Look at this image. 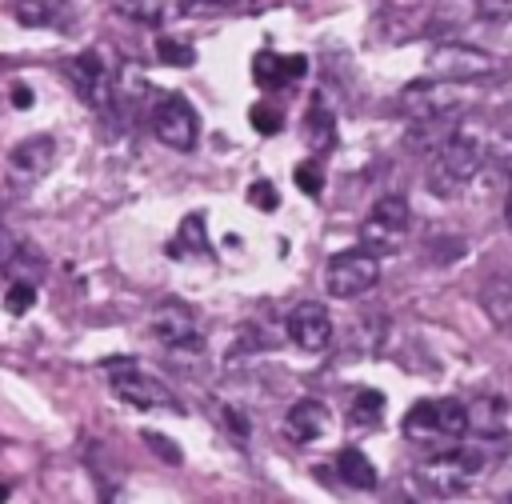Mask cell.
<instances>
[{
    "label": "cell",
    "mask_w": 512,
    "mask_h": 504,
    "mask_svg": "<svg viewBox=\"0 0 512 504\" xmlns=\"http://www.w3.org/2000/svg\"><path fill=\"white\" fill-rule=\"evenodd\" d=\"M480 160H484V148L476 136H464V132H448L436 152H432V164H428V188L436 196H456L476 172H480Z\"/></svg>",
    "instance_id": "6da1fadb"
},
{
    "label": "cell",
    "mask_w": 512,
    "mask_h": 504,
    "mask_svg": "<svg viewBox=\"0 0 512 504\" xmlns=\"http://www.w3.org/2000/svg\"><path fill=\"white\" fill-rule=\"evenodd\" d=\"M472 428V412L464 400H452V396H440V400H420L408 408L404 416V436L408 440H420V444H432V440H456Z\"/></svg>",
    "instance_id": "7a4b0ae2"
},
{
    "label": "cell",
    "mask_w": 512,
    "mask_h": 504,
    "mask_svg": "<svg viewBox=\"0 0 512 504\" xmlns=\"http://www.w3.org/2000/svg\"><path fill=\"white\" fill-rule=\"evenodd\" d=\"M104 372H108V384H112L116 400H124V404H132V408H168V412H180L176 396H172L156 376H148L136 360L112 356V360H104Z\"/></svg>",
    "instance_id": "3957f363"
},
{
    "label": "cell",
    "mask_w": 512,
    "mask_h": 504,
    "mask_svg": "<svg viewBox=\"0 0 512 504\" xmlns=\"http://www.w3.org/2000/svg\"><path fill=\"white\" fill-rule=\"evenodd\" d=\"M484 468V456L476 448H448V452H436L432 460H424L416 468V476L436 492V496H456L472 484V476Z\"/></svg>",
    "instance_id": "277c9868"
},
{
    "label": "cell",
    "mask_w": 512,
    "mask_h": 504,
    "mask_svg": "<svg viewBox=\"0 0 512 504\" xmlns=\"http://www.w3.org/2000/svg\"><path fill=\"white\" fill-rule=\"evenodd\" d=\"M380 280V260L372 248H348V252H336L328 260V272H324V284L336 300H352V296H364L372 284Z\"/></svg>",
    "instance_id": "5b68a950"
},
{
    "label": "cell",
    "mask_w": 512,
    "mask_h": 504,
    "mask_svg": "<svg viewBox=\"0 0 512 504\" xmlns=\"http://www.w3.org/2000/svg\"><path fill=\"white\" fill-rule=\"evenodd\" d=\"M152 128H156V140L168 144L172 152H192L196 140H200V116L196 108L184 100V96H164L152 112Z\"/></svg>",
    "instance_id": "8992f818"
},
{
    "label": "cell",
    "mask_w": 512,
    "mask_h": 504,
    "mask_svg": "<svg viewBox=\"0 0 512 504\" xmlns=\"http://www.w3.org/2000/svg\"><path fill=\"white\" fill-rule=\"evenodd\" d=\"M404 232H408V200L404 196H380L372 204V216L360 228V240L372 252H392Z\"/></svg>",
    "instance_id": "52a82bcc"
},
{
    "label": "cell",
    "mask_w": 512,
    "mask_h": 504,
    "mask_svg": "<svg viewBox=\"0 0 512 504\" xmlns=\"http://www.w3.org/2000/svg\"><path fill=\"white\" fill-rule=\"evenodd\" d=\"M72 88L80 92V100L92 108V112H108L112 108V76H108V64L100 52H80L64 64Z\"/></svg>",
    "instance_id": "ba28073f"
},
{
    "label": "cell",
    "mask_w": 512,
    "mask_h": 504,
    "mask_svg": "<svg viewBox=\"0 0 512 504\" xmlns=\"http://www.w3.org/2000/svg\"><path fill=\"white\" fill-rule=\"evenodd\" d=\"M148 332L168 352H200L204 348V336H200V328L184 304H160L148 320Z\"/></svg>",
    "instance_id": "9c48e42d"
},
{
    "label": "cell",
    "mask_w": 512,
    "mask_h": 504,
    "mask_svg": "<svg viewBox=\"0 0 512 504\" xmlns=\"http://www.w3.org/2000/svg\"><path fill=\"white\" fill-rule=\"evenodd\" d=\"M288 336L300 352H324L332 344V316L324 304L304 300L288 312Z\"/></svg>",
    "instance_id": "30bf717a"
},
{
    "label": "cell",
    "mask_w": 512,
    "mask_h": 504,
    "mask_svg": "<svg viewBox=\"0 0 512 504\" xmlns=\"http://www.w3.org/2000/svg\"><path fill=\"white\" fill-rule=\"evenodd\" d=\"M304 72H308L304 56H280V52H256L252 56V80L260 88H284Z\"/></svg>",
    "instance_id": "8fae6325"
},
{
    "label": "cell",
    "mask_w": 512,
    "mask_h": 504,
    "mask_svg": "<svg viewBox=\"0 0 512 504\" xmlns=\"http://www.w3.org/2000/svg\"><path fill=\"white\" fill-rule=\"evenodd\" d=\"M52 160H56L52 136H28V140H20V144L12 148V156H8L12 172L24 176V180H40V176L52 168Z\"/></svg>",
    "instance_id": "7c38bea8"
},
{
    "label": "cell",
    "mask_w": 512,
    "mask_h": 504,
    "mask_svg": "<svg viewBox=\"0 0 512 504\" xmlns=\"http://www.w3.org/2000/svg\"><path fill=\"white\" fill-rule=\"evenodd\" d=\"M284 432H288V440H296V444L320 440V436L328 432V408H324L320 400H300V404H292L288 416H284Z\"/></svg>",
    "instance_id": "4fadbf2b"
},
{
    "label": "cell",
    "mask_w": 512,
    "mask_h": 504,
    "mask_svg": "<svg viewBox=\"0 0 512 504\" xmlns=\"http://www.w3.org/2000/svg\"><path fill=\"white\" fill-rule=\"evenodd\" d=\"M336 472H340V480L348 488H376V468L360 448H344L336 456Z\"/></svg>",
    "instance_id": "5bb4252c"
},
{
    "label": "cell",
    "mask_w": 512,
    "mask_h": 504,
    "mask_svg": "<svg viewBox=\"0 0 512 504\" xmlns=\"http://www.w3.org/2000/svg\"><path fill=\"white\" fill-rule=\"evenodd\" d=\"M484 308L496 324H512V276H496L484 288Z\"/></svg>",
    "instance_id": "9a60e30c"
},
{
    "label": "cell",
    "mask_w": 512,
    "mask_h": 504,
    "mask_svg": "<svg viewBox=\"0 0 512 504\" xmlns=\"http://www.w3.org/2000/svg\"><path fill=\"white\" fill-rule=\"evenodd\" d=\"M380 416H384V396H380L376 388H360V392L352 396L348 420H352V424H360V428H368V424H376Z\"/></svg>",
    "instance_id": "2e32d148"
},
{
    "label": "cell",
    "mask_w": 512,
    "mask_h": 504,
    "mask_svg": "<svg viewBox=\"0 0 512 504\" xmlns=\"http://www.w3.org/2000/svg\"><path fill=\"white\" fill-rule=\"evenodd\" d=\"M308 136H312V144H316V148H332V140H336L332 112L320 104V96L312 100V112H308Z\"/></svg>",
    "instance_id": "e0dca14e"
},
{
    "label": "cell",
    "mask_w": 512,
    "mask_h": 504,
    "mask_svg": "<svg viewBox=\"0 0 512 504\" xmlns=\"http://www.w3.org/2000/svg\"><path fill=\"white\" fill-rule=\"evenodd\" d=\"M240 0H176V12L180 16H220L228 8H236Z\"/></svg>",
    "instance_id": "ac0fdd59"
},
{
    "label": "cell",
    "mask_w": 512,
    "mask_h": 504,
    "mask_svg": "<svg viewBox=\"0 0 512 504\" xmlns=\"http://www.w3.org/2000/svg\"><path fill=\"white\" fill-rule=\"evenodd\" d=\"M32 300H36V288H32V280H12L8 284V296H4V304H8V312H28L32 308Z\"/></svg>",
    "instance_id": "d6986e66"
},
{
    "label": "cell",
    "mask_w": 512,
    "mask_h": 504,
    "mask_svg": "<svg viewBox=\"0 0 512 504\" xmlns=\"http://www.w3.org/2000/svg\"><path fill=\"white\" fill-rule=\"evenodd\" d=\"M296 188H300V192H308V196H320V188H324V172H320V164H316V160L296 164Z\"/></svg>",
    "instance_id": "ffe728a7"
},
{
    "label": "cell",
    "mask_w": 512,
    "mask_h": 504,
    "mask_svg": "<svg viewBox=\"0 0 512 504\" xmlns=\"http://www.w3.org/2000/svg\"><path fill=\"white\" fill-rule=\"evenodd\" d=\"M16 20H20V24H36V28L52 24L48 4H40V0H20V4H16Z\"/></svg>",
    "instance_id": "44dd1931"
},
{
    "label": "cell",
    "mask_w": 512,
    "mask_h": 504,
    "mask_svg": "<svg viewBox=\"0 0 512 504\" xmlns=\"http://www.w3.org/2000/svg\"><path fill=\"white\" fill-rule=\"evenodd\" d=\"M156 56H160L164 64H192V48L180 44V40H172V36H164V40L156 44Z\"/></svg>",
    "instance_id": "7402d4cb"
},
{
    "label": "cell",
    "mask_w": 512,
    "mask_h": 504,
    "mask_svg": "<svg viewBox=\"0 0 512 504\" xmlns=\"http://www.w3.org/2000/svg\"><path fill=\"white\" fill-rule=\"evenodd\" d=\"M248 200H252L260 212H276V204H280V192H276L268 180H256V184L248 188Z\"/></svg>",
    "instance_id": "603a6c76"
},
{
    "label": "cell",
    "mask_w": 512,
    "mask_h": 504,
    "mask_svg": "<svg viewBox=\"0 0 512 504\" xmlns=\"http://www.w3.org/2000/svg\"><path fill=\"white\" fill-rule=\"evenodd\" d=\"M252 128H256V132H268V136L280 132V112H276L272 104H256V108H252Z\"/></svg>",
    "instance_id": "cb8c5ba5"
},
{
    "label": "cell",
    "mask_w": 512,
    "mask_h": 504,
    "mask_svg": "<svg viewBox=\"0 0 512 504\" xmlns=\"http://www.w3.org/2000/svg\"><path fill=\"white\" fill-rule=\"evenodd\" d=\"M476 8L484 20H504L512 12V0H476Z\"/></svg>",
    "instance_id": "d4e9b609"
},
{
    "label": "cell",
    "mask_w": 512,
    "mask_h": 504,
    "mask_svg": "<svg viewBox=\"0 0 512 504\" xmlns=\"http://www.w3.org/2000/svg\"><path fill=\"white\" fill-rule=\"evenodd\" d=\"M132 16H140V20H152L156 12H160V0H120Z\"/></svg>",
    "instance_id": "484cf974"
},
{
    "label": "cell",
    "mask_w": 512,
    "mask_h": 504,
    "mask_svg": "<svg viewBox=\"0 0 512 504\" xmlns=\"http://www.w3.org/2000/svg\"><path fill=\"white\" fill-rule=\"evenodd\" d=\"M144 440H148L156 452H168V456H172V464H180V448H172V444H168V440H160V436H144Z\"/></svg>",
    "instance_id": "4316f807"
},
{
    "label": "cell",
    "mask_w": 512,
    "mask_h": 504,
    "mask_svg": "<svg viewBox=\"0 0 512 504\" xmlns=\"http://www.w3.org/2000/svg\"><path fill=\"white\" fill-rule=\"evenodd\" d=\"M12 100H16V108H28V104H32V92H28L24 84H16V88H12Z\"/></svg>",
    "instance_id": "83f0119b"
},
{
    "label": "cell",
    "mask_w": 512,
    "mask_h": 504,
    "mask_svg": "<svg viewBox=\"0 0 512 504\" xmlns=\"http://www.w3.org/2000/svg\"><path fill=\"white\" fill-rule=\"evenodd\" d=\"M504 220H508V228H512V192L504 196Z\"/></svg>",
    "instance_id": "f1b7e54d"
},
{
    "label": "cell",
    "mask_w": 512,
    "mask_h": 504,
    "mask_svg": "<svg viewBox=\"0 0 512 504\" xmlns=\"http://www.w3.org/2000/svg\"><path fill=\"white\" fill-rule=\"evenodd\" d=\"M4 496H8V488H4V484H0V500H4Z\"/></svg>",
    "instance_id": "f546056e"
},
{
    "label": "cell",
    "mask_w": 512,
    "mask_h": 504,
    "mask_svg": "<svg viewBox=\"0 0 512 504\" xmlns=\"http://www.w3.org/2000/svg\"><path fill=\"white\" fill-rule=\"evenodd\" d=\"M504 500H512V492H508V496H504Z\"/></svg>",
    "instance_id": "4dcf8cb0"
}]
</instances>
